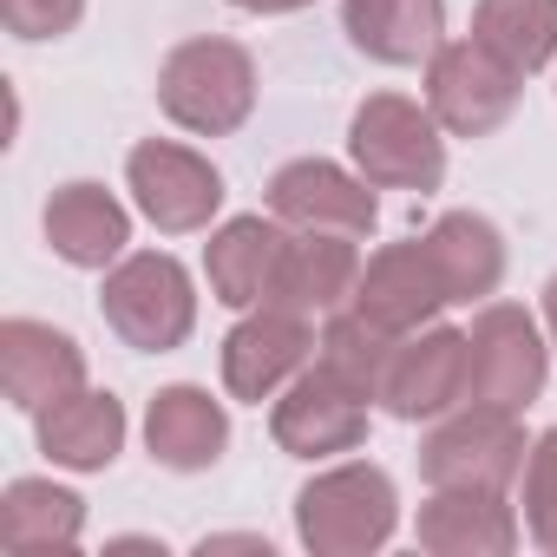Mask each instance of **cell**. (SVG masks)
Wrapping results in <instances>:
<instances>
[{
	"label": "cell",
	"mask_w": 557,
	"mask_h": 557,
	"mask_svg": "<svg viewBox=\"0 0 557 557\" xmlns=\"http://www.w3.org/2000/svg\"><path fill=\"white\" fill-rule=\"evenodd\" d=\"M400 531V485L387 466L342 459L296 492V537L315 557H374Z\"/></svg>",
	"instance_id": "obj_1"
},
{
	"label": "cell",
	"mask_w": 557,
	"mask_h": 557,
	"mask_svg": "<svg viewBox=\"0 0 557 557\" xmlns=\"http://www.w3.org/2000/svg\"><path fill=\"white\" fill-rule=\"evenodd\" d=\"M158 112L190 138H230L256 112V60L243 40L197 34L177 40L158 66Z\"/></svg>",
	"instance_id": "obj_2"
},
{
	"label": "cell",
	"mask_w": 557,
	"mask_h": 557,
	"mask_svg": "<svg viewBox=\"0 0 557 557\" xmlns=\"http://www.w3.org/2000/svg\"><path fill=\"white\" fill-rule=\"evenodd\" d=\"M106 329L138 355H177L197 329V283L171 249H125L99 283Z\"/></svg>",
	"instance_id": "obj_3"
},
{
	"label": "cell",
	"mask_w": 557,
	"mask_h": 557,
	"mask_svg": "<svg viewBox=\"0 0 557 557\" xmlns=\"http://www.w3.org/2000/svg\"><path fill=\"white\" fill-rule=\"evenodd\" d=\"M348 158L374 190H440L446 184V132L407 92H368L348 119Z\"/></svg>",
	"instance_id": "obj_4"
},
{
	"label": "cell",
	"mask_w": 557,
	"mask_h": 557,
	"mask_svg": "<svg viewBox=\"0 0 557 557\" xmlns=\"http://www.w3.org/2000/svg\"><path fill=\"white\" fill-rule=\"evenodd\" d=\"M524 453L531 440L518 413L466 400L420 440V479L433 492H511L524 479Z\"/></svg>",
	"instance_id": "obj_5"
},
{
	"label": "cell",
	"mask_w": 557,
	"mask_h": 557,
	"mask_svg": "<svg viewBox=\"0 0 557 557\" xmlns=\"http://www.w3.org/2000/svg\"><path fill=\"white\" fill-rule=\"evenodd\" d=\"M550 335L518 302H485L466 329V400L524 413L550 381Z\"/></svg>",
	"instance_id": "obj_6"
},
{
	"label": "cell",
	"mask_w": 557,
	"mask_h": 557,
	"mask_svg": "<svg viewBox=\"0 0 557 557\" xmlns=\"http://www.w3.org/2000/svg\"><path fill=\"white\" fill-rule=\"evenodd\" d=\"M125 190H132L138 216L151 230H164V236L210 230L216 210H223V197H230L223 190V171L203 151L177 145V138H138L132 158H125Z\"/></svg>",
	"instance_id": "obj_7"
},
{
	"label": "cell",
	"mask_w": 557,
	"mask_h": 557,
	"mask_svg": "<svg viewBox=\"0 0 557 557\" xmlns=\"http://www.w3.org/2000/svg\"><path fill=\"white\" fill-rule=\"evenodd\" d=\"M524 73L505 66L485 40H446L426 60V112L446 138H492L518 112Z\"/></svg>",
	"instance_id": "obj_8"
},
{
	"label": "cell",
	"mask_w": 557,
	"mask_h": 557,
	"mask_svg": "<svg viewBox=\"0 0 557 557\" xmlns=\"http://www.w3.org/2000/svg\"><path fill=\"white\" fill-rule=\"evenodd\" d=\"M368 394L348 387L342 374H329L322 361H309L283 394L269 400V440L289 459H342L368 440Z\"/></svg>",
	"instance_id": "obj_9"
},
{
	"label": "cell",
	"mask_w": 557,
	"mask_h": 557,
	"mask_svg": "<svg viewBox=\"0 0 557 557\" xmlns=\"http://www.w3.org/2000/svg\"><path fill=\"white\" fill-rule=\"evenodd\" d=\"M374 400H381L387 420H400V426H433V420H446L453 407H466V329L426 322V329L400 335Z\"/></svg>",
	"instance_id": "obj_10"
},
{
	"label": "cell",
	"mask_w": 557,
	"mask_h": 557,
	"mask_svg": "<svg viewBox=\"0 0 557 557\" xmlns=\"http://www.w3.org/2000/svg\"><path fill=\"white\" fill-rule=\"evenodd\" d=\"M315 322L296 315V309H243V322L223 335V387L230 400H275L309 361H315Z\"/></svg>",
	"instance_id": "obj_11"
},
{
	"label": "cell",
	"mask_w": 557,
	"mask_h": 557,
	"mask_svg": "<svg viewBox=\"0 0 557 557\" xmlns=\"http://www.w3.org/2000/svg\"><path fill=\"white\" fill-rule=\"evenodd\" d=\"M269 216H283L289 230H342V236H368L381 223L374 184L355 164L335 158H289L262 190Z\"/></svg>",
	"instance_id": "obj_12"
},
{
	"label": "cell",
	"mask_w": 557,
	"mask_h": 557,
	"mask_svg": "<svg viewBox=\"0 0 557 557\" xmlns=\"http://www.w3.org/2000/svg\"><path fill=\"white\" fill-rule=\"evenodd\" d=\"M355 309L394 335H413L426 322H440V309H453L446 296V275L426 249V236H407V243H387L361 262V283H355Z\"/></svg>",
	"instance_id": "obj_13"
},
{
	"label": "cell",
	"mask_w": 557,
	"mask_h": 557,
	"mask_svg": "<svg viewBox=\"0 0 557 557\" xmlns=\"http://www.w3.org/2000/svg\"><path fill=\"white\" fill-rule=\"evenodd\" d=\"M355 283H361V249L355 236L342 230H289L283 256H275V275H269V309H296V315H335L355 302Z\"/></svg>",
	"instance_id": "obj_14"
},
{
	"label": "cell",
	"mask_w": 557,
	"mask_h": 557,
	"mask_svg": "<svg viewBox=\"0 0 557 557\" xmlns=\"http://www.w3.org/2000/svg\"><path fill=\"white\" fill-rule=\"evenodd\" d=\"M79 387H86V348L66 329L34 322V315L0 322V394H8V407L40 413Z\"/></svg>",
	"instance_id": "obj_15"
},
{
	"label": "cell",
	"mask_w": 557,
	"mask_h": 557,
	"mask_svg": "<svg viewBox=\"0 0 557 557\" xmlns=\"http://www.w3.org/2000/svg\"><path fill=\"white\" fill-rule=\"evenodd\" d=\"M40 230H47V249L66 262V269H112L125 249H132V210L106 190V184H92V177H73V184H60L53 197H47V210H40Z\"/></svg>",
	"instance_id": "obj_16"
},
{
	"label": "cell",
	"mask_w": 557,
	"mask_h": 557,
	"mask_svg": "<svg viewBox=\"0 0 557 557\" xmlns=\"http://www.w3.org/2000/svg\"><path fill=\"white\" fill-rule=\"evenodd\" d=\"M145 446L164 472H210L230 453V407L197 381H171L145 407Z\"/></svg>",
	"instance_id": "obj_17"
},
{
	"label": "cell",
	"mask_w": 557,
	"mask_h": 557,
	"mask_svg": "<svg viewBox=\"0 0 557 557\" xmlns=\"http://www.w3.org/2000/svg\"><path fill=\"white\" fill-rule=\"evenodd\" d=\"M125 433H132L125 400L106 394V387H79V394H66V400H53V407L34 413L40 453L53 466H66V472H106L125 453Z\"/></svg>",
	"instance_id": "obj_18"
},
{
	"label": "cell",
	"mask_w": 557,
	"mask_h": 557,
	"mask_svg": "<svg viewBox=\"0 0 557 557\" xmlns=\"http://www.w3.org/2000/svg\"><path fill=\"white\" fill-rule=\"evenodd\" d=\"M413 537L433 557H511L524 518L505 492H433L413 518Z\"/></svg>",
	"instance_id": "obj_19"
},
{
	"label": "cell",
	"mask_w": 557,
	"mask_h": 557,
	"mask_svg": "<svg viewBox=\"0 0 557 557\" xmlns=\"http://www.w3.org/2000/svg\"><path fill=\"white\" fill-rule=\"evenodd\" d=\"M289 243V223L283 216H230L210 230L203 243V275H210V296L223 309H262L269 296V275H275V256Z\"/></svg>",
	"instance_id": "obj_20"
},
{
	"label": "cell",
	"mask_w": 557,
	"mask_h": 557,
	"mask_svg": "<svg viewBox=\"0 0 557 557\" xmlns=\"http://www.w3.org/2000/svg\"><path fill=\"white\" fill-rule=\"evenodd\" d=\"M342 34L374 66H426L446 47V0H342Z\"/></svg>",
	"instance_id": "obj_21"
},
{
	"label": "cell",
	"mask_w": 557,
	"mask_h": 557,
	"mask_svg": "<svg viewBox=\"0 0 557 557\" xmlns=\"http://www.w3.org/2000/svg\"><path fill=\"white\" fill-rule=\"evenodd\" d=\"M426 249H433V262H440V275H446V296H453V302H492V289L505 283V236H498V223L479 216V210H446V216H433Z\"/></svg>",
	"instance_id": "obj_22"
},
{
	"label": "cell",
	"mask_w": 557,
	"mask_h": 557,
	"mask_svg": "<svg viewBox=\"0 0 557 557\" xmlns=\"http://www.w3.org/2000/svg\"><path fill=\"white\" fill-rule=\"evenodd\" d=\"M86 531V498L53 479H14L0 492V544L8 550H66Z\"/></svg>",
	"instance_id": "obj_23"
},
{
	"label": "cell",
	"mask_w": 557,
	"mask_h": 557,
	"mask_svg": "<svg viewBox=\"0 0 557 557\" xmlns=\"http://www.w3.org/2000/svg\"><path fill=\"white\" fill-rule=\"evenodd\" d=\"M472 40H485L505 66L531 79L557 60V0H479Z\"/></svg>",
	"instance_id": "obj_24"
},
{
	"label": "cell",
	"mask_w": 557,
	"mask_h": 557,
	"mask_svg": "<svg viewBox=\"0 0 557 557\" xmlns=\"http://www.w3.org/2000/svg\"><path fill=\"white\" fill-rule=\"evenodd\" d=\"M394 329H381V322H368L355 302L348 309H335L329 322H322V342H315V361L329 368V374H342L348 387H361L368 400L381 394V374H387V361H394Z\"/></svg>",
	"instance_id": "obj_25"
},
{
	"label": "cell",
	"mask_w": 557,
	"mask_h": 557,
	"mask_svg": "<svg viewBox=\"0 0 557 557\" xmlns=\"http://www.w3.org/2000/svg\"><path fill=\"white\" fill-rule=\"evenodd\" d=\"M524 537L557 557V426H544L524 453Z\"/></svg>",
	"instance_id": "obj_26"
},
{
	"label": "cell",
	"mask_w": 557,
	"mask_h": 557,
	"mask_svg": "<svg viewBox=\"0 0 557 557\" xmlns=\"http://www.w3.org/2000/svg\"><path fill=\"white\" fill-rule=\"evenodd\" d=\"M86 21V0H0V27L14 40L40 47V40H66Z\"/></svg>",
	"instance_id": "obj_27"
},
{
	"label": "cell",
	"mask_w": 557,
	"mask_h": 557,
	"mask_svg": "<svg viewBox=\"0 0 557 557\" xmlns=\"http://www.w3.org/2000/svg\"><path fill=\"white\" fill-rule=\"evenodd\" d=\"M197 550L210 557V550H256V557H275V544L269 537H249V531H210V537H197Z\"/></svg>",
	"instance_id": "obj_28"
},
{
	"label": "cell",
	"mask_w": 557,
	"mask_h": 557,
	"mask_svg": "<svg viewBox=\"0 0 557 557\" xmlns=\"http://www.w3.org/2000/svg\"><path fill=\"white\" fill-rule=\"evenodd\" d=\"M236 14H256V21H275V14H302V8H315V0H230Z\"/></svg>",
	"instance_id": "obj_29"
},
{
	"label": "cell",
	"mask_w": 557,
	"mask_h": 557,
	"mask_svg": "<svg viewBox=\"0 0 557 557\" xmlns=\"http://www.w3.org/2000/svg\"><path fill=\"white\" fill-rule=\"evenodd\" d=\"M544 335H550V348H557V275L544 283Z\"/></svg>",
	"instance_id": "obj_30"
},
{
	"label": "cell",
	"mask_w": 557,
	"mask_h": 557,
	"mask_svg": "<svg viewBox=\"0 0 557 557\" xmlns=\"http://www.w3.org/2000/svg\"><path fill=\"white\" fill-rule=\"evenodd\" d=\"M112 550H164L158 537H112Z\"/></svg>",
	"instance_id": "obj_31"
}]
</instances>
